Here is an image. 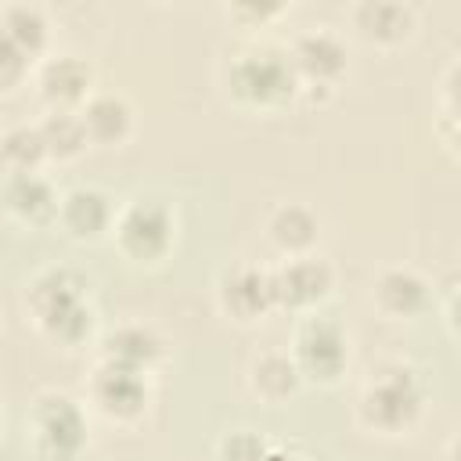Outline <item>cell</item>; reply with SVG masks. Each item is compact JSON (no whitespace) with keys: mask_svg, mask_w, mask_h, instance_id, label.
<instances>
[{"mask_svg":"<svg viewBox=\"0 0 461 461\" xmlns=\"http://www.w3.org/2000/svg\"><path fill=\"white\" fill-rule=\"evenodd\" d=\"M29 79L47 112H79L94 94V65L72 50H50L32 65Z\"/></svg>","mask_w":461,"mask_h":461,"instance_id":"obj_11","label":"cell"},{"mask_svg":"<svg viewBox=\"0 0 461 461\" xmlns=\"http://www.w3.org/2000/svg\"><path fill=\"white\" fill-rule=\"evenodd\" d=\"M371 306L385 321H414L429 306H436V285L411 263L382 267L371 281Z\"/></svg>","mask_w":461,"mask_h":461,"instance_id":"obj_13","label":"cell"},{"mask_svg":"<svg viewBox=\"0 0 461 461\" xmlns=\"http://www.w3.org/2000/svg\"><path fill=\"white\" fill-rule=\"evenodd\" d=\"M353 36L378 50H396L418 32V7L403 0H357L346 11Z\"/></svg>","mask_w":461,"mask_h":461,"instance_id":"obj_14","label":"cell"},{"mask_svg":"<svg viewBox=\"0 0 461 461\" xmlns=\"http://www.w3.org/2000/svg\"><path fill=\"white\" fill-rule=\"evenodd\" d=\"M223 90L238 108L249 112H281L303 97L288 47L274 40H249L223 61Z\"/></svg>","mask_w":461,"mask_h":461,"instance_id":"obj_3","label":"cell"},{"mask_svg":"<svg viewBox=\"0 0 461 461\" xmlns=\"http://www.w3.org/2000/svg\"><path fill=\"white\" fill-rule=\"evenodd\" d=\"M61 191L47 173H25V176H4L0 180V212L25 227V230H47L58 223Z\"/></svg>","mask_w":461,"mask_h":461,"instance_id":"obj_16","label":"cell"},{"mask_svg":"<svg viewBox=\"0 0 461 461\" xmlns=\"http://www.w3.org/2000/svg\"><path fill=\"white\" fill-rule=\"evenodd\" d=\"M155 375L126 371L104 360H94L86 382H83V403L86 411L101 414L112 425H137L155 400Z\"/></svg>","mask_w":461,"mask_h":461,"instance_id":"obj_7","label":"cell"},{"mask_svg":"<svg viewBox=\"0 0 461 461\" xmlns=\"http://www.w3.org/2000/svg\"><path fill=\"white\" fill-rule=\"evenodd\" d=\"M454 303H457V277H450L447 285H443V321H447V335H450V342L457 339L454 335Z\"/></svg>","mask_w":461,"mask_h":461,"instance_id":"obj_28","label":"cell"},{"mask_svg":"<svg viewBox=\"0 0 461 461\" xmlns=\"http://www.w3.org/2000/svg\"><path fill=\"white\" fill-rule=\"evenodd\" d=\"M429 411V382L425 371L407 357H385L367 367L353 414L357 425L382 439L411 436Z\"/></svg>","mask_w":461,"mask_h":461,"instance_id":"obj_2","label":"cell"},{"mask_svg":"<svg viewBox=\"0 0 461 461\" xmlns=\"http://www.w3.org/2000/svg\"><path fill=\"white\" fill-rule=\"evenodd\" d=\"M25 447L36 461H79L90 447L86 403L65 389H40L25 411Z\"/></svg>","mask_w":461,"mask_h":461,"instance_id":"obj_4","label":"cell"},{"mask_svg":"<svg viewBox=\"0 0 461 461\" xmlns=\"http://www.w3.org/2000/svg\"><path fill=\"white\" fill-rule=\"evenodd\" d=\"M216 306L227 321H234L241 328L267 321L277 310L270 267L252 263V259H238V263L223 267L216 277Z\"/></svg>","mask_w":461,"mask_h":461,"instance_id":"obj_9","label":"cell"},{"mask_svg":"<svg viewBox=\"0 0 461 461\" xmlns=\"http://www.w3.org/2000/svg\"><path fill=\"white\" fill-rule=\"evenodd\" d=\"M285 47H288V61L295 68V79H299L303 94H310L313 86L331 94L342 83V76L349 72L346 40L331 25H310L303 32H295Z\"/></svg>","mask_w":461,"mask_h":461,"instance_id":"obj_8","label":"cell"},{"mask_svg":"<svg viewBox=\"0 0 461 461\" xmlns=\"http://www.w3.org/2000/svg\"><path fill=\"white\" fill-rule=\"evenodd\" d=\"M288 11V4H277V0H238V4H227L223 14L238 25V29H270L281 14Z\"/></svg>","mask_w":461,"mask_h":461,"instance_id":"obj_24","label":"cell"},{"mask_svg":"<svg viewBox=\"0 0 461 461\" xmlns=\"http://www.w3.org/2000/svg\"><path fill=\"white\" fill-rule=\"evenodd\" d=\"M0 36H4L18 54H25V58L36 65L40 58L50 54L54 22H50L47 7L29 4V0H14V4H4V7H0Z\"/></svg>","mask_w":461,"mask_h":461,"instance_id":"obj_20","label":"cell"},{"mask_svg":"<svg viewBox=\"0 0 461 461\" xmlns=\"http://www.w3.org/2000/svg\"><path fill=\"white\" fill-rule=\"evenodd\" d=\"M176 234H180L176 209L166 198L137 194L119 205L108 238L115 241L122 259H130L137 267H158L176 249Z\"/></svg>","mask_w":461,"mask_h":461,"instance_id":"obj_5","label":"cell"},{"mask_svg":"<svg viewBox=\"0 0 461 461\" xmlns=\"http://www.w3.org/2000/svg\"><path fill=\"white\" fill-rule=\"evenodd\" d=\"M36 130H40L47 162H76L90 148L79 112H43Z\"/></svg>","mask_w":461,"mask_h":461,"instance_id":"obj_22","label":"cell"},{"mask_svg":"<svg viewBox=\"0 0 461 461\" xmlns=\"http://www.w3.org/2000/svg\"><path fill=\"white\" fill-rule=\"evenodd\" d=\"M270 277H274L277 310H288L295 317L317 313L335 292V267L317 252L285 256L281 263L270 267Z\"/></svg>","mask_w":461,"mask_h":461,"instance_id":"obj_10","label":"cell"},{"mask_svg":"<svg viewBox=\"0 0 461 461\" xmlns=\"http://www.w3.org/2000/svg\"><path fill=\"white\" fill-rule=\"evenodd\" d=\"M94 346H97V360L126 371H140V375H155L169 353L166 335L148 321H119L104 328Z\"/></svg>","mask_w":461,"mask_h":461,"instance_id":"obj_12","label":"cell"},{"mask_svg":"<svg viewBox=\"0 0 461 461\" xmlns=\"http://www.w3.org/2000/svg\"><path fill=\"white\" fill-rule=\"evenodd\" d=\"M32 76V61L0 36V90H14Z\"/></svg>","mask_w":461,"mask_h":461,"instance_id":"obj_26","label":"cell"},{"mask_svg":"<svg viewBox=\"0 0 461 461\" xmlns=\"http://www.w3.org/2000/svg\"><path fill=\"white\" fill-rule=\"evenodd\" d=\"M267 238L285 256H306L317 252L321 241V216L306 202H277L267 216Z\"/></svg>","mask_w":461,"mask_h":461,"instance_id":"obj_19","label":"cell"},{"mask_svg":"<svg viewBox=\"0 0 461 461\" xmlns=\"http://www.w3.org/2000/svg\"><path fill=\"white\" fill-rule=\"evenodd\" d=\"M245 385H249L252 400H259L263 407H285V403H292L306 389L299 367L288 357V349H263V353H256L249 360Z\"/></svg>","mask_w":461,"mask_h":461,"instance_id":"obj_18","label":"cell"},{"mask_svg":"<svg viewBox=\"0 0 461 461\" xmlns=\"http://www.w3.org/2000/svg\"><path fill=\"white\" fill-rule=\"evenodd\" d=\"M267 461H331V457L317 447H306V443H274Z\"/></svg>","mask_w":461,"mask_h":461,"instance_id":"obj_27","label":"cell"},{"mask_svg":"<svg viewBox=\"0 0 461 461\" xmlns=\"http://www.w3.org/2000/svg\"><path fill=\"white\" fill-rule=\"evenodd\" d=\"M90 148H122L133 137V104L119 90H94L79 108Z\"/></svg>","mask_w":461,"mask_h":461,"instance_id":"obj_17","label":"cell"},{"mask_svg":"<svg viewBox=\"0 0 461 461\" xmlns=\"http://www.w3.org/2000/svg\"><path fill=\"white\" fill-rule=\"evenodd\" d=\"M43 166H47V151H43L36 122H14L0 130V180L43 173Z\"/></svg>","mask_w":461,"mask_h":461,"instance_id":"obj_21","label":"cell"},{"mask_svg":"<svg viewBox=\"0 0 461 461\" xmlns=\"http://www.w3.org/2000/svg\"><path fill=\"white\" fill-rule=\"evenodd\" d=\"M454 90H457V58L443 68V86H439V119H443V126L436 130L450 155H454V140H457V101H454Z\"/></svg>","mask_w":461,"mask_h":461,"instance_id":"obj_25","label":"cell"},{"mask_svg":"<svg viewBox=\"0 0 461 461\" xmlns=\"http://www.w3.org/2000/svg\"><path fill=\"white\" fill-rule=\"evenodd\" d=\"M90 274L72 263H47L40 267L25 288H22V306L40 331L58 349H83L97 342L101 321L97 306L90 299Z\"/></svg>","mask_w":461,"mask_h":461,"instance_id":"obj_1","label":"cell"},{"mask_svg":"<svg viewBox=\"0 0 461 461\" xmlns=\"http://www.w3.org/2000/svg\"><path fill=\"white\" fill-rule=\"evenodd\" d=\"M115 198L112 191L97 187V184H76L68 191H61V205H58V230L79 245H94L101 238L112 234L115 223Z\"/></svg>","mask_w":461,"mask_h":461,"instance_id":"obj_15","label":"cell"},{"mask_svg":"<svg viewBox=\"0 0 461 461\" xmlns=\"http://www.w3.org/2000/svg\"><path fill=\"white\" fill-rule=\"evenodd\" d=\"M288 357L303 375V385L335 389L353 360V339L342 321L328 313H303L288 339Z\"/></svg>","mask_w":461,"mask_h":461,"instance_id":"obj_6","label":"cell"},{"mask_svg":"<svg viewBox=\"0 0 461 461\" xmlns=\"http://www.w3.org/2000/svg\"><path fill=\"white\" fill-rule=\"evenodd\" d=\"M270 439L249 425H238V429H227L216 447H212V461H267L270 454Z\"/></svg>","mask_w":461,"mask_h":461,"instance_id":"obj_23","label":"cell"},{"mask_svg":"<svg viewBox=\"0 0 461 461\" xmlns=\"http://www.w3.org/2000/svg\"><path fill=\"white\" fill-rule=\"evenodd\" d=\"M0 439H4V407H0Z\"/></svg>","mask_w":461,"mask_h":461,"instance_id":"obj_29","label":"cell"}]
</instances>
